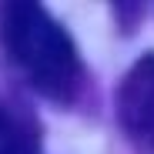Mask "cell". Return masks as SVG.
<instances>
[{
	"label": "cell",
	"instance_id": "6da1fadb",
	"mask_svg": "<svg viewBox=\"0 0 154 154\" xmlns=\"http://www.w3.org/2000/svg\"><path fill=\"white\" fill-rule=\"evenodd\" d=\"M0 40L40 94L54 100H70L77 94L84 77L77 47L40 4H7L0 10Z\"/></svg>",
	"mask_w": 154,
	"mask_h": 154
},
{
	"label": "cell",
	"instance_id": "7a4b0ae2",
	"mask_svg": "<svg viewBox=\"0 0 154 154\" xmlns=\"http://www.w3.org/2000/svg\"><path fill=\"white\" fill-rule=\"evenodd\" d=\"M117 121L137 154H154V54L141 57L121 81Z\"/></svg>",
	"mask_w": 154,
	"mask_h": 154
},
{
	"label": "cell",
	"instance_id": "3957f363",
	"mask_svg": "<svg viewBox=\"0 0 154 154\" xmlns=\"http://www.w3.org/2000/svg\"><path fill=\"white\" fill-rule=\"evenodd\" d=\"M0 154H40L37 117L17 100H0Z\"/></svg>",
	"mask_w": 154,
	"mask_h": 154
}]
</instances>
